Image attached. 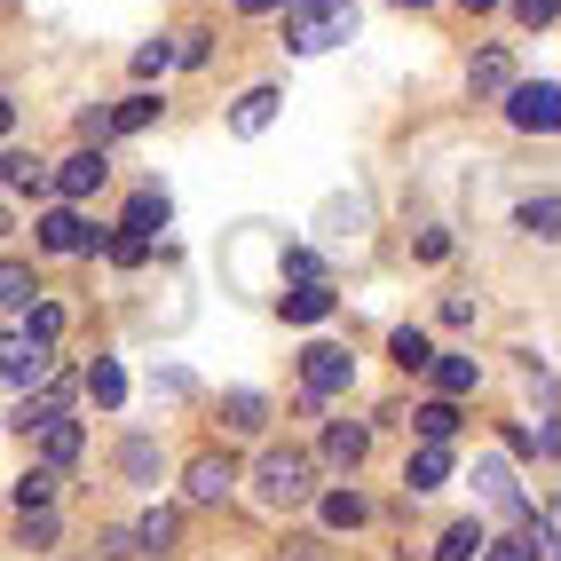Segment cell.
<instances>
[{
	"instance_id": "9",
	"label": "cell",
	"mask_w": 561,
	"mask_h": 561,
	"mask_svg": "<svg viewBox=\"0 0 561 561\" xmlns=\"http://www.w3.org/2000/svg\"><path fill=\"white\" fill-rule=\"evenodd\" d=\"M332 309H341V293H332V285H293V293H277V317H285V324H324Z\"/></svg>"
},
{
	"instance_id": "15",
	"label": "cell",
	"mask_w": 561,
	"mask_h": 561,
	"mask_svg": "<svg viewBox=\"0 0 561 561\" xmlns=\"http://www.w3.org/2000/svg\"><path fill=\"white\" fill-rule=\"evenodd\" d=\"M159 111H167V95H151V88H135V95H119V111H111V135H142V127H151L159 119Z\"/></svg>"
},
{
	"instance_id": "38",
	"label": "cell",
	"mask_w": 561,
	"mask_h": 561,
	"mask_svg": "<svg viewBox=\"0 0 561 561\" xmlns=\"http://www.w3.org/2000/svg\"><path fill=\"white\" fill-rule=\"evenodd\" d=\"M443 324H451V332H467V324H474V301H467V293H451V301H443Z\"/></svg>"
},
{
	"instance_id": "7",
	"label": "cell",
	"mask_w": 561,
	"mask_h": 561,
	"mask_svg": "<svg viewBox=\"0 0 561 561\" xmlns=\"http://www.w3.org/2000/svg\"><path fill=\"white\" fill-rule=\"evenodd\" d=\"M48 182H56V198H64V206H80V198H95L103 182H111V159L95 151V142H80V151H71V159H64Z\"/></svg>"
},
{
	"instance_id": "12",
	"label": "cell",
	"mask_w": 561,
	"mask_h": 561,
	"mask_svg": "<svg viewBox=\"0 0 561 561\" xmlns=\"http://www.w3.org/2000/svg\"><path fill=\"white\" fill-rule=\"evenodd\" d=\"M80 451H88V427H80V420H48V427H41V459H48V474H64Z\"/></svg>"
},
{
	"instance_id": "16",
	"label": "cell",
	"mask_w": 561,
	"mask_h": 561,
	"mask_svg": "<svg viewBox=\"0 0 561 561\" xmlns=\"http://www.w3.org/2000/svg\"><path fill=\"white\" fill-rule=\"evenodd\" d=\"M277 103H285L277 88H245V95H238V111H230V135H261V127L277 119Z\"/></svg>"
},
{
	"instance_id": "19",
	"label": "cell",
	"mask_w": 561,
	"mask_h": 561,
	"mask_svg": "<svg viewBox=\"0 0 561 561\" xmlns=\"http://www.w3.org/2000/svg\"><path fill=\"white\" fill-rule=\"evenodd\" d=\"M159 467H167V451H159L151 435H127V443H119V474H127V482H159Z\"/></svg>"
},
{
	"instance_id": "10",
	"label": "cell",
	"mask_w": 561,
	"mask_h": 561,
	"mask_svg": "<svg viewBox=\"0 0 561 561\" xmlns=\"http://www.w3.org/2000/svg\"><path fill=\"white\" fill-rule=\"evenodd\" d=\"M427 371H435V403H459V396L482 388V364H474V356H435Z\"/></svg>"
},
{
	"instance_id": "14",
	"label": "cell",
	"mask_w": 561,
	"mask_h": 561,
	"mask_svg": "<svg viewBox=\"0 0 561 561\" xmlns=\"http://www.w3.org/2000/svg\"><path fill=\"white\" fill-rule=\"evenodd\" d=\"M127 538H135V553H159V561H167V553L182 546V522H174L167 506H151V514H142V522H135Z\"/></svg>"
},
{
	"instance_id": "37",
	"label": "cell",
	"mask_w": 561,
	"mask_h": 561,
	"mask_svg": "<svg viewBox=\"0 0 561 561\" xmlns=\"http://www.w3.org/2000/svg\"><path fill=\"white\" fill-rule=\"evenodd\" d=\"M514 16L530 24V32H546V24H553V0H514Z\"/></svg>"
},
{
	"instance_id": "5",
	"label": "cell",
	"mask_w": 561,
	"mask_h": 561,
	"mask_svg": "<svg viewBox=\"0 0 561 561\" xmlns=\"http://www.w3.org/2000/svg\"><path fill=\"white\" fill-rule=\"evenodd\" d=\"M182 499L191 506H230L238 499V459L230 451H198L191 467H182Z\"/></svg>"
},
{
	"instance_id": "17",
	"label": "cell",
	"mask_w": 561,
	"mask_h": 561,
	"mask_svg": "<svg viewBox=\"0 0 561 561\" xmlns=\"http://www.w3.org/2000/svg\"><path fill=\"white\" fill-rule=\"evenodd\" d=\"M553 221H561V198H553V191H538V198H522V206H514V230H522V238H538V245H553Z\"/></svg>"
},
{
	"instance_id": "3",
	"label": "cell",
	"mask_w": 561,
	"mask_h": 561,
	"mask_svg": "<svg viewBox=\"0 0 561 561\" xmlns=\"http://www.w3.org/2000/svg\"><path fill=\"white\" fill-rule=\"evenodd\" d=\"M56 348L32 341V332H0V388H48Z\"/></svg>"
},
{
	"instance_id": "41",
	"label": "cell",
	"mask_w": 561,
	"mask_h": 561,
	"mask_svg": "<svg viewBox=\"0 0 561 561\" xmlns=\"http://www.w3.org/2000/svg\"><path fill=\"white\" fill-rule=\"evenodd\" d=\"M238 16H285V0H238Z\"/></svg>"
},
{
	"instance_id": "42",
	"label": "cell",
	"mask_w": 561,
	"mask_h": 561,
	"mask_svg": "<svg viewBox=\"0 0 561 561\" xmlns=\"http://www.w3.org/2000/svg\"><path fill=\"white\" fill-rule=\"evenodd\" d=\"M9 127H16V95H9V88H0V135H9Z\"/></svg>"
},
{
	"instance_id": "25",
	"label": "cell",
	"mask_w": 561,
	"mask_h": 561,
	"mask_svg": "<svg viewBox=\"0 0 561 561\" xmlns=\"http://www.w3.org/2000/svg\"><path fill=\"white\" fill-rule=\"evenodd\" d=\"M388 356H396L403 371H427V364H435V348H427L420 324H396V332H388Z\"/></svg>"
},
{
	"instance_id": "6",
	"label": "cell",
	"mask_w": 561,
	"mask_h": 561,
	"mask_svg": "<svg viewBox=\"0 0 561 561\" xmlns=\"http://www.w3.org/2000/svg\"><path fill=\"white\" fill-rule=\"evenodd\" d=\"M553 103H561L553 80H514V88H506V127H514V135H553V119H561Z\"/></svg>"
},
{
	"instance_id": "29",
	"label": "cell",
	"mask_w": 561,
	"mask_h": 561,
	"mask_svg": "<svg viewBox=\"0 0 561 561\" xmlns=\"http://www.w3.org/2000/svg\"><path fill=\"white\" fill-rule=\"evenodd\" d=\"M474 553H482V522H451L435 546V561H474Z\"/></svg>"
},
{
	"instance_id": "44",
	"label": "cell",
	"mask_w": 561,
	"mask_h": 561,
	"mask_svg": "<svg viewBox=\"0 0 561 561\" xmlns=\"http://www.w3.org/2000/svg\"><path fill=\"white\" fill-rule=\"evenodd\" d=\"M285 561H317V546H309V538H301V546H293V553H285Z\"/></svg>"
},
{
	"instance_id": "23",
	"label": "cell",
	"mask_w": 561,
	"mask_h": 561,
	"mask_svg": "<svg viewBox=\"0 0 561 561\" xmlns=\"http://www.w3.org/2000/svg\"><path fill=\"white\" fill-rule=\"evenodd\" d=\"M443 482H451V451H435V443H427V451L403 467V491H443Z\"/></svg>"
},
{
	"instance_id": "13",
	"label": "cell",
	"mask_w": 561,
	"mask_h": 561,
	"mask_svg": "<svg viewBox=\"0 0 561 561\" xmlns=\"http://www.w3.org/2000/svg\"><path fill=\"white\" fill-rule=\"evenodd\" d=\"M167 214H174V198H167V191H135L119 230H127V238H159V230H167Z\"/></svg>"
},
{
	"instance_id": "34",
	"label": "cell",
	"mask_w": 561,
	"mask_h": 561,
	"mask_svg": "<svg viewBox=\"0 0 561 561\" xmlns=\"http://www.w3.org/2000/svg\"><path fill=\"white\" fill-rule=\"evenodd\" d=\"M16 332H32V341H48V348H56V332H64V309H56V301L24 309V324H16Z\"/></svg>"
},
{
	"instance_id": "22",
	"label": "cell",
	"mask_w": 561,
	"mask_h": 561,
	"mask_svg": "<svg viewBox=\"0 0 561 561\" xmlns=\"http://www.w3.org/2000/svg\"><path fill=\"white\" fill-rule=\"evenodd\" d=\"M411 427H420V443H435V451H443V443L459 435V403H420V411H411Z\"/></svg>"
},
{
	"instance_id": "20",
	"label": "cell",
	"mask_w": 561,
	"mask_h": 561,
	"mask_svg": "<svg viewBox=\"0 0 561 561\" xmlns=\"http://www.w3.org/2000/svg\"><path fill=\"white\" fill-rule=\"evenodd\" d=\"M474 482H482V499H491L499 514H522V491H514L506 459H474Z\"/></svg>"
},
{
	"instance_id": "40",
	"label": "cell",
	"mask_w": 561,
	"mask_h": 561,
	"mask_svg": "<svg viewBox=\"0 0 561 561\" xmlns=\"http://www.w3.org/2000/svg\"><path fill=\"white\" fill-rule=\"evenodd\" d=\"M451 253V230H420V261H443Z\"/></svg>"
},
{
	"instance_id": "46",
	"label": "cell",
	"mask_w": 561,
	"mask_h": 561,
	"mask_svg": "<svg viewBox=\"0 0 561 561\" xmlns=\"http://www.w3.org/2000/svg\"><path fill=\"white\" fill-rule=\"evenodd\" d=\"M0 230H9V206H0Z\"/></svg>"
},
{
	"instance_id": "8",
	"label": "cell",
	"mask_w": 561,
	"mask_h": 561,
	"mask_svg": "<svg viewBox=\"0 0 561 561\" xmlns=\"http://www.w3.org/2000/svg\"><path fill=\"white\" fill-rule=\"evenodd\" d=\"M103 238H111V230H88V214H80V206L41 214V253H103Z\"/></svg>"
},
{
	"instance_id": "45",
	"label": "cell",
	"mask_w": 561,
	"mask_h": 561,
	"mask_svg": "<svg viewBox=\"0 0 561 561\" xmlns=\"http://www.w3.org/2000/svg\"><path fill=\"white\" fill-rule=\"evenodd\" d=\"M388 9H435V0H388Z\"/></svg>"
},
{
	"instance_id": "24",
	"label": "cell",
	"mask_w": 561,
	"mask_h": 561,
	"mask_svg": "<svg viewBox=\"0 0 561 561\" xmlns=\"http://www.w3.org/2000/svg\"><path fill=\"white\" fill-rule=\"evenodd\" d=\"M467 80H474L482 95H506V88H514V64H506V48H482V56L467 64Z\"/></svg>"
},
{
	"instance_id": "11",
	"label": "cell",
	"mask_w": 561,
	"mask_h": 561,
	"mask_svg": "<svg viewBox=\"0 0 561 561\" xmlns=\"http://www.w3.org/2000/svg\"><path fill=\"white\" fill-rule=\"evenodd\" d=\"M364 451H371V427H364V420H332V427H324V459H332V467L356 474Z\"/></svg>"
},
{
	"instance_id": "28",
	"label": "cell",
	"mask_w": 561,
	"mask_h": 561,
	"mask_svg": "<svg viewBox=\"0 0 561 561\" xmlns=\"http://www.w3.org/2000/svg\"><path fill=\"white\" fill-rule=\"evenodd\" d=\"M48 420H64V403H56V396H24V403L9 411V427H16V435H41Z\"/></svg>"
},
{
	"instance_id": "4",
	"label": "cell",
	"mask_w": 561,
	"mask_h": 561,
	"mask_svg": "<svg viewBox=\"0 0 561 561\" xmlns=\"http://www.w3.org/2000/svg\"><path fill=\"white\" fill-rule=\"evenodd\" d=\"M348 380H356V356H348V348H332V341L301 348V388H309V411H324Z\"/></svg>"
},
{
	"instance_id": "1",
	"label": "cell",
	"mask_w": 561,
	"mask_h": 561,
	"mask_svg": "<svg viewBox=\"0 0 561 561\" xmlns=\"http://www.w3.org/2000/svg\"><path fill=\"white\" fill-rule=\"evenodd\" d=\"M356 41V0H285V48L293 56H324Z\"/></svg>"
},
{
	"instance_id": "35",
	"label": "cell",
	"mask_w": 561,
	"mask_h": 561,
	"mask_svg": "<svg viewBox=\"0 0 561 561\" xmlns=\"http://www.w3.org/2000/svg\"><path fill=\"white\" fill-rule=\"evenodd\" d=\"M103 253L119 261V270H142V261H151V238H127L119 230V238H103Z\"/></svg>"
},
{
	"instance_id": "43",
	"label": "cell",
	"mask_w": 561,
	"mask_h": 561,
	"mask_svg": "<svg viewBox=\"0 0 561 561\" xmlns=\"http://www.w3.org/2000/svg\"><path fill=\"white\" fill-rule=\"evenodd\" d=\"M459 9H467V16H491V9H499V0H459Z\"/></svg>"
},
{
	"instance_id": "31",
	"label": "cell",
	"mask_w": 561,
	"mask_h": 561,
	"mask_svg": "<svg viewBox=\"0 0 561 561\" xmlns=\"http://www.w3.org/2000/svg\"><path fill=\"white\" fill-rule=\"evenodd\" d=\"M16 546H32V553H41V546H56V506H32V514L16 522Z\"/></svg>"
},
{
	"instance_id": "30",
	"label": "cell",
	"mask_w": 561,
	"mask_h": 561,
	"mask_svg": "<svg viewBox=\"0 0 561 561\" xmlns=\"http://www.w3.org/2000/svg\"><path fill=\"white\" fill-rule=\"evenodd\" d=\"M364 514H371V506H364V491H324V522H332V530H356Z\"/></svg>"
},
{
	"instance_id": "26",
	"label": "cell",
	"mask_w": 561,
	"mask_h": 561,
	"mask_svg": "<svg viewBox=\"0 0 561 561\" xmlns=\"http://www.w3.org/2000/svg\"><path fill=\"white\" fill-rule=\"evenodd\" d=\"M88 396H95L103 411H119V403H127V371L111 364V356H95V364H88Z\"/></svg>"
},
{
	"instance_id": "39",
	"label": "cell",
	"mask_w": 561,
	"mask_h": 561,
	"mask_svg": "<svg viewBox=\"0 0 561 561\" xmlns=\"http://www.w3.org/2000/svg\"><path fill=\"white\" fill-rule=\"evenodd\" d=\"M491 561H538V538H530V530H522V538H506V546H499Z\"/></svg>"
},
{
	"instance_id": "21",
	"label": "cell",
	"mask_w": 561,
	"mask_h": 561,
	"mask_svg": "<svg viewBox=\"0 0 561 561\" xmlns=\"http://www.w3.org/2000/svg\"><path fill=\"white\" fill-rule=\"evenodd\" d=\"M0 182L9 191H48V159L41 151H0Z\"/></svg>"
},
{
	"instance_id": "18",
	"label": "cell",
	"mask_w": 561,
	"mask_h": 561,
	"mask_svg": "<svg viewBox=\"0 0 561 561\" xmlns=\"http://www.w3.org/2000/svg\"><path fill=\"white\" fill-rule=\"evenodd\" d=\"M221 420H230L238 435H261V427H270V396H253V388H230V396H221Z\"/></svg>"
},
{
	"instance_id": "27",
	"label": "cell",
	"mask_w": 561,
	"mask_h": 561,
	"mask_svg": "<svg viewBox=\"0 0 561 561\" xmlns=\"http://www.w3.org/2000/svg\"><path fill=\"white\" fill-rule=\"evenodd\" d=\"M32 261H0V309H32Z\"/></svg>"
},
{
	"instance_id": "32",
	"label": "cell",
	"mask_w": 561,
	"mask_h": 561,
	"mask_svg": "<svg viewBox=\"0 0 561 561\" xmlns=\"http://www.w3.org/2000/svg\"><path fill=\"white\" fill-rule=\"evenodd\" d=\"M56 482H64V474H48V467H32V474L16 482V506H24V514H32V506H56Z\"/></svg>"
},
{
	"instance_id": "33",
	"label": "cell",
	"mask_w": 561,
	"mask_h": 561,
	"mask_svg": "<svg viewBox=\"0 0 561 561\" xmlns=\"http://www.w3.org/2000/svg\"><path fill=\"white\" fill-rule=\"evenodd\" d=\"M277 270H285L293 285H324V261H317L309 245H285V261H277Z\"/></svg>"
},
{
	"instance_id": "2",
	"label": "cell",
	"mask_w": 561,
	"mask_h": 561,
	"mask_svg": "<svg viewBox=\"0 0 561 561\" xmlns=\"http://www.w3.org/2000/svg\"><path fill=\"white\" fill-rule=\"evenodd\" d=\"M253 491L270 499L277 514L309 506V499H317V459H309V451H293V443H270V451L253 459Z\"/></svg>"
},
{
	"instance_id": "36",
	"label": "cell",
	"mask_w": 561,
	"mask_h": 561,
	"mask_svg": "<svg viewBox=\"0 0 561 561\" xmlns=\"http://www.w3.org/2000/svg\"><path fill=\"white\" fill-rule=\"evenodd\" d=\"M167 64H174V41H142L135 48V80H159Z\"/></svg>"
}]
</instances>
